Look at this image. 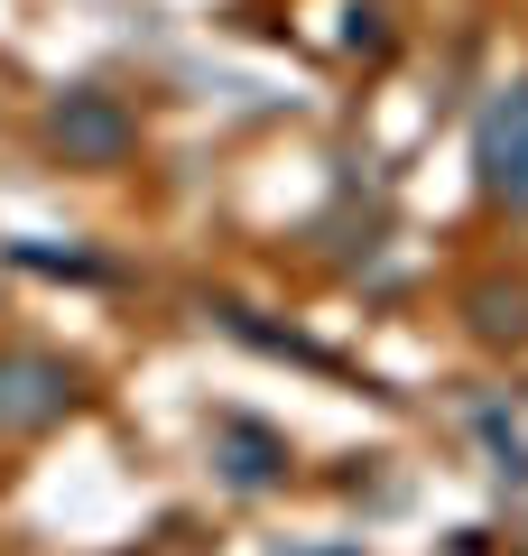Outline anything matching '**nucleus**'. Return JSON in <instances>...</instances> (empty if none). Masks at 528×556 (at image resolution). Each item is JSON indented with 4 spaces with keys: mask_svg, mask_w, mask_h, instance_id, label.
I'll use <instances>...</instances> for the list:
<instances>
[{
    "mask_svg": "<svg viewBox=\"0 0 528 556\" xmlns=\"http://www.w3.org/2000/svg\"><path fill=\"white\" fill-rule=\"evenodd\" d=\"M473 167H482V195L528 214V75L501 84L482 102V130H473Z\"/></svg>",
    "mask_w": 528,
    "mask_h": 556,
    "instance_id": "nucleus-1",
    "label": "nucleus"
},
{
    "mask_svg": "<svg viewBox=\"0 0 528 556\" xmlns=\"http://www.w3.org/2000/svg\"><path fill=\"white\" fill-rule=\"evenodd\" d=\"M65 408H75V371L56 353H0V437L56 427Z\"/></svg>",
    "mask_w": 528,
    "mask_h": 556,
    "instance_id": "nucleus-2",
    "label": "nucleus"
},
{
    "mask_svg": "<svg viewBox=\"0 0 528 556\" xmlns=\"http://www.w3.org/2000/svg\"><path fill=\"white\" fill-rule=\"evenodd\" d=\"M47 139H56L75 167H121L130 159V112H121L112 93H65L56 112H47Z\"/></svg>",
    "mask_w": 528,
    "mask_h": 556,
    "instance_id": "nucleus-3",
    "label": "nucleus"
},
{
    "mask_svg": "<svg viewBox=\"0 0 528 556\" xmlns=\"http://www.w3.org/2000/svg\"><path fill=\"white\" fill-rule=\"evenodd\" d=\"M223 455H232V482H269L278 473V445L260 427H223Z\"/></svg>",
    "mask_w": 528,
    "mask_h": 556,
    "instance_id": "nucleus-4",
    "label": "nucleus"
},
{
    "mask_svg": "<svg viewBox=\"0 0 528 556\" xmlns=\"http://www.w3.org/2000/svg\"><path fill=\"white\" fill-rule=\"evenodd\" d=\"M473 325L482 334H528V298L519 288H473Z\"/></svg>",
    "mask_w": 528,
    "mask_h": 556,
    "instance_id": "nucleus-5",
    "label": "nucleus"
}]
</instances>
